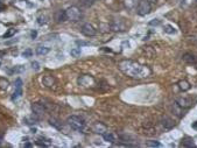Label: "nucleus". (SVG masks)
I'll return each mask as SVG.
<instances>
[{
	"instance_id": "obj_1",
	"label": "nucleus",
	"mask_w": 197,
	"mask_h": 148,
	"mask_svg": "<svg viewBox=\"0 0 197 148\" xmlns=\"http://www.w3.org/2000/svg\"><path fill=\"white\" fill-rule=\"evenodd\" d=\"M118 67L119 70L123 74H125L126 76L134 78V79H142V78L148 77L152 72L148 67L140 64L138 62L131 61V60L121 61Z\"/></svg>"
},
{
	"instance_id": "obj_2",
	"label": "nucleus",
	"mask_w": 197,
	"mask_h": 148,
	"mask_svg": "<svg viewBox=\"0 0 197 148\" xmlns=\"http://www.w3.org/2000/svg\"><path fill=\"white\" fill-rule=\"evenodd\" d=\"M66 122H68V125L72 129L78 131V132H82L83 129L85 128V121H84V119L78 116H70L66 119Z\"/></svg>"
},
{
	"instance_id": "obj_3",
	"label": "nucleus",
	"mask_w": 197,
	"mask_h": 148,
	"mask_svg": "<svg viewBox=\"0 0 197 148\" xmlns=\"http://www.w3.org/2000/svg\"><path fill=\"white\" fill-rule=\"evenodd\" d=\"M66 20L72 21V22H77L82 19V12L78 7L76 6H71L69 7L68 9H66Z\"/></svg>"
},
{
	"instance_id": "obj_4",
	"label": "nucleus",
	"mask_w": 197,
	"mask_h": 148,
	"mask_svg": "<svg viewBox=\"0 0 197 148\" xmlns=\"http://www.w3.org/2000/svg\"><path fill=\"white\" fill-rule=\"evenodd\" d=\"M152 11V5L147 0H140L137 7V13L141 16H145L147 14H149Z\"/></svg>"
},
{
	"instance_id": "obj_5",
	"label": "nucleus",
	"mask_w": 197,
	"mask_h": 148,
	"mask_svg": "<svg viewBox=\"0 0 197 148\" xmlns=\"http://www.w3.org/2000/svg\"><path fill=\"white\" fill-rule=\"evenodd\" d=\"M77 83L82 88H92L96 84V81L91 75H82L77 79Z\"/></svg>"
},
{
	"instance_id": "obj_6",
	"label": "nucleus",
	"mask_w": 197,
	"mask_h": 148,
	"mask_svg": "<svg viewBox=\"0 0 197 148\" xmlns=\"http://www.w3.org/2000/svg\"><path fill=\"white\" fill-rule=\"evenodd\" d=\"M32 111H33V114L35 118L41 119L43 118L45 114L47 112V109L45 107V105L41 103H33L32 104Z\"/></svg>"
},
{
	"instance_id": "obj_7",
	"label": "nucleus",
	"mask_w": 197,
	"mask_h": 148,
	"mask_svg": "<svg viewBox=\"0 0 197 148\" xmlns=\"http://www.w3.org/2000/svg\"><path fill=\"white\" fill-rule=\"evenodd\" d=\"M81 32L82 34L86 36V38H91V36H95L96 35V29H95V27L90 25V23H84L82 28H81Z\"/></svg>"
},
{
	"instance_id": "obj_8",
	"label": "nucleus",
	"mask_w": 197,
	"mask_h": 148,
	"mask_svg": "<svg viewBox=\"0 0 197 148\" xmlns=\"http://www.w3.org/2000/svg\"><path fill=\"white\" fill-rule=\"evenodd\" d=\"M56 83H57L56 78L54 77L53 75H46L45 77L42 78V84L48 89H53L54 86L56 85Z\"/></svg>"
},
{
	"instance_id": "obj_9",
	"label": "nucleus",
	"mask_w": 197,
	"mask_h": 148,
	"mask_svg": "<svg viewBox=\"0 0 197 148\" xmlns=\"http://www.w3.org/2000/svg\"><path fill=\"white\" fill-rule=\"evenodd\" d=\"M21 96H22V81L20 78H18L15 81V91H14L13 96H12V100H16Z\"/></svg>"
},
{
	"instance_id": "obj_10",
	"label": "nucleus",
	"mask_w": 197,
	"mask_h": 148,
	"mask_svg": "<svg viewBox=\"0 0 197 148\" xmlns=\"http://www.w3.org/2000/svg\"><path fill=\"white\" fill-rule=\"evenodd\" d=\"M161 125H162V127H163L164 131H168V129H171L174 126H175V122L173 119H170L168 116H164L162 117V119H161Z\"/></svg>"
},
{
	"instance_id": "obj_11",
	"label": "nucleus",
	"mask_w": 197,
	"mask_h": 148,
	"mask_svg": "<svg viewBox=\"0 0 197 148\" xmlns=\"http://www.w3.org/2000/svg\"><path fill=\"white\" fill-rule=\"evenodd\" d=\"M111 29L114 32H124L126 29V26L121 20H114L111 23Z\"/></svg>"
},
{
	"instance_id": "obj_12",
	"label": "nucleus",
	"mask_w": 197,
	"mask_h": 148,
	"mask_svg": "<svg viewBox=\"0 0 197 148\" xmlns=\"http://www.w3.org/2000/svg\"><path fill=\"white\" fill-rule=\"evenodd\" d=\"M175 103L177 104L178 106H181L182 109H188V107H190L191 104H192L190 99L185 98V97H178V98H176Z\"/></svg>"
},
{
	"instance_id": "obj_13",
	"label": "nucleus",
	"mask_w": 197,
	"mask_h": 148,
	"mask_svg": "<svg viewBox=\"0 0 197 148\" xmlns=\"http://www.w3.org/2000/svg\"><path fill=\"white\" fill-rule=\"evenodd\" d=\"M185 63H188V64H194V63H196L197 62V57L195 55H192L190 52H187V54H184L183 57H182Z\"/></svg>"
},
{
	"instance_id": "obj_14",
	"label": "nucleus",
	"mask_w": 197,
	"mask_h": 148,
	"mask_svg": "<svg viewBox=\"0 0 197 148\" xmlns=\"http://www.w3.org/2000/svg\"><path fill=\"white\" fill-rule=\"evenodd\" d=\"M93 132L97 134H104L106 132V126L102 122H96L93 126Z\"/></svg>"
},
{
	"instance_id": "obj_15",
	"label": "nucleus",
	"mask_w": 197,
	"mask_h": 148,
	"mask_svg": "<svg viewBox=\"0 0 197 148\" xmlns=\"http://www.w3.org/2000/svg\"><path fill=\"white\" fill-rule=\"evenodd\" d=\"M138 4H139V0H124V6L125 8L127 9H135L138 7Z\"/></svg>"
},
{
	"instance_id": "obj_16",
	"label": "nucleus",
	"mask_w": 197,
	"mask_h": 148,
	"mask_svg": "<svg viewBox=\"0 0 197 148\" xmlns=\"http://www.w3.org/2000/svg\"><path fill=\"white\" fill-rule=\"evenodd\" d=\"M103 139L107 142H111V143H114L116 142V135L113 133H110V132H105L103 134Z\"/></svg>"
},
{
	"instance_id": "obj_17",
	"label": "nucleus",
	"mask_w": 197,
	"mask_h": 148,
	"mask_svg": "<svg viewBox=\"0 0 197 148\" xmlns=\"http://www.w3.org/2000/svg\"><path fill=\"white\" fill-rule=\"evenodd\" d=\"M181 146L182 147H196V145H195V142H194V140L192 139H190V138H187V139H183L182 140V142H181Z\"/></svg>"
},
{
	"instance_id": "obj_18",
	"label": "nucleus",
	"mask_w": 197,
	"mask_h": 148,
	"mask_svg": "<svg viewBox=\"0 0 197 148\" xmlns=\"http://www.w3.org/2000/svg\"><path fill=\"white\" fill-rule=\"evenodd\" d=\"M178 88L181 89V91H183V92H185V91H188V90H190V84H189V82H187V81H180L178 82Z\"/></svg>"
},
{
	"instance_id": "obj_19",
	"label": "nucleus",
	"mask_w": 197,
	"mask_h": 148,
	"mask_svg": "<svg viewBox=\"0 0 197 148\" xmlns=\"http://www.w3.org/2000/svg\"><path fill=\"white\" fill-rule=\"evenodd\" d=\"M50 52V49L48 47H43V45H40L36 48V54L38 55H47L48 52Z\"/></svg>"
},
{
	"instance_id": "obj_20",
	"label": "nucleus",
	"mask_w": 197,
	"mask_h": 148,
	"mask_svg": "<svg viewBox=\"0 0 197 148\" xmlns=\"http://www.w3.org/2000/svg\"><path fill=\"white\" fill-rule=\"evenodd\" d=\"M146 146H147V147L159 148V147H162V143H161V142H159V141H156V140H149V141L146 142Z\"/></svg>"
},
{
	"instance_id": "obj_21",
	"label": "nucleus",
	"mask_w": 197,
	"mask_h": 148,
	"mask_svg": "<svg viewBox=\"0 0 197 148\" xmlns=\"http://www.w3.org/2000/svg\"><path fill=\"white\" fill-rule=\"evenodd\" d=\"M56 20H57V22L66 21V11H59V12L56 13Z\"/></svg>"
},
{
	"instance_id": "obj_22",
	"label": "nucleus",
	"mask_w": 197,
	"mask_h": 148,
	"mask_svg": "<svg viewBox=\"0 0 197 148\" xmlns=\"http://www.w3.org/2000/svg\"><path fill=\"white\" fill-rule=\"evenodd\" d=\"M49 122H50V125L54 126L55 128H57V129L62 128V124H61L57 119H55V118H50V119H49Z\"/></svg>"
},
{
	"instance_id": "obj_23",
	"label": "nucleus",
	"mask_w": 197,
	"mask_h": 148,
	"mask_svg": "<svg viewBox=\"0 0 197 148\" xmlns=\"http://www.w3.org/2000/svg\"><path fill=\"white\" fill-rule=\"evenodd\" d=\"M163 31H164V33H167V34H175V33H176V29L171 26V25H166V26L163 27Z\"/></svg>"
},
{
	"instance_id": "obj_24",
	"label": "nucleus",
	"mask_w": 197,
	"mask_h": 148,
	"mask_svg": "<svg viewBox=\"0 0 197 148\" xmlns=\"http://www.w3.org/2000/svg\"><path fill=\"white\" fill-rule=\"evenodd\" d=\"M8 85H9V82L5 79V78H0V89H2V90H6L7 88H8Z\"/></svg>"
},
{
	"instance_id": "obj_25",
	"label": "nucleus",
	"mask_w": 197,
	"mask_h": 148,
	"mask_svg": "<svg viewBox=\"0 0 197 148\" xmlns=\"http://www.w3.org/2000/svg\"><path fill=\"white\" fill-rule=\"evenodd\" d=\"M70 55H71L72 57H77V56H79V55H81V48H73V49H71Z\"/></svg>"
},
{
	"instance_id": "obj_26",
	"label": "nucleus",
	"mask_w": 197,
	"mask_h": 148,
	"mask_svg": "<svg viewBox=\"0 0 197 148\" xmlns=\"http://www.w3.org/2000/svg\"><path fill=\"white\" fill-rule=\"evenodd\" d=\"M148 25H149V26H155V27L160 26V25H161V21H160L159 19H153L152 21L148 22Z\"/></svg>"
},
{
	"instance_id": "obj_27",
	"label": "nucleus",
	"mask_w": 197,
	"mask_h": 148,
	"mask_svg": "<svg viewBox=\"0 0 197 148\" xmlns=\"http://www.w3.org/2000/svg\"><path fill=\"white\" fill-rule=\"evenodd\" d=\"M15 33H16V31H15V29H9V31H8V32H7L6 34L4 35V39H8V38L13 36Z\"/></svg>"
},
{
	"instance_id": "obj_28",
	"label": "nucleus",
	"mask_w": 197,
	"mask_h": 148,
	"mask_svg": "<svg viewBox=\"0 0 197 148\" xmlns=\"http://www.w3.org/2000/svg\"><path fill=\"white\" fill-rule=\"evenodd\" d=\"M32 54H33V52H32L30 49H27V50H25V52H22V56H23V57H30Z\"/></svg>"
},
{
	"instance_id": "obj_29",
	"label": "nucleus",
	"mask_w": 197,
	"mask_h": 148,
	"mask_svg": "<svg viewBox=\"0 0 197 148\" xmlns=\"http://www.w3.org/2000/svg\"><path fill=\"white\" fill-rule=\"evenodd\" d=\"M46 18H42V16H40L39 19H38V22H39V25H43V23H46Z\"/></svg>"
},
{
	"instance_id": "obj_30",
	"label": "nucleus",
	"mask_w": 197,
	"mask_h": 148,
	"mask_svg": "<svg viewBox=\"0 0 197 148\" xmlns=\"http://www.w3.org/2000/svg\"><path fill=\"white\" fill-rule=\"evenodd\" d=\"M32 65H33V69H35V70H39V69H40L39 63H38V62H33V63H32Z\"/></svg>"
},
{
	"instance_id": "obj_31",
	"label": "nucleus",
	"mask_w": 197,
	"mask_h": 148,
	"mask_svg": "<svg viewBox=\"0 0 197 148\" xmlns=\"http://www.w3.org/2000/svg\"><path fill=\"white\" fill-rule=\"evenodd\" d=\"M30 35H32V38H33V39H35V38L38 36V32H36V31H33V32L30 33Z\"/></svg>"
},
{
	"instance_id": "obj_32",
	"label": "nucleus",
	"mask_w": 197,
	"mask_h": 148,
	"mask_svg": "<svg viewBox=\"0 0 197 148\" xmlns=\"http://www.w3.org/2000/svg\"><path fill=\"white\" fill-rule=\"evenodd\" d=\"M147 1H148L151 5H155V4L158 2V0H147Z\"/></svg>"
},
{
	"instance_id": "obj_33",
	"label": "nucleus",
	"mask_w": 197,
	"mask_h": 148,
	"mask_svg": "<svg viewBox=\"0 0 197 148\" xmlns=\"http://www.w3.org/2000/svg\"><path fill=\"white\" fill-rule=\"evenodd\" d=\"M192 127H194V128H196V129H197V121H196V122H194V124H192Z\"/></svg>"
},
{
	"instance_id": "obj_34",
	"label": "nucleus",
	"mask_w": 197,
	"mask_h": 148,
	"mask_svg": "<svg viewBox=\"0 0 197 148\" xmlns=\"http://www.w3.org/2000/svg\"><path fill=\"white\" fill-rule=\"evenodd\" d=\"M25 147H32V145L30 143H25Z\"/></svg>"
},
{
	"instance_id": "obj_35",
	"label": "nucleus",
	"mask_w": 197,
	"mask_h": 148,
	"mask_svg": "<svg viewBox=\"0 0 197 148\" xmlns=\"http://www.w3.org/2000/svg\"><path fill=\"white\" fill-rule=\"evenodd\" d=\"M4 140V138H2V135H0V145H1V142Z\"/></svg>"
},
{
	"instance_id": "obj_36",
	"label": "nucleus",
	"mask_w": 197,
	"mask_h": 148,
	"mask_svg": "<svg viewBox=\"0 0 197 148\" xmlns=\"http://www.w3.org/2000/svg\"><path fill=\"white\" fill-rule=\"evenodd\" d=\"M86 1H90V2H93V1H97V0H86Z\"/></svg>"
},
{
	"instance_id": "obj_37",
	"label": "nucleus",
	"mask_w": 197,
	"mask_h": 148,
	"mask_svg": "<svg viewBox=\"0 0 197 148\" xmlns=\"http://www.w3.org/2000/svg\"><path fill=\"white\" fill-rule=\"evenodd\" d=\"M167 1H170V0H167Z\"/></svg>"
},
{
	"instance_id": "obj_38",
	"label": "nucleus",
	"mask_w": 197,
	"mask_h": 148,
	"mask_svg": "<svg viewBox=\"0 0 197 148\" xmlns=\"http://www.w3.org/2000/svg\"><path fill=\"white\" fill-rule=\"evenodd\" d=\"M196 4H197V0H196Z\"/></svg>"
}]
</instances>
